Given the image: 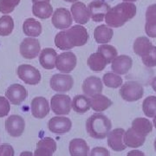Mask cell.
<instances>
[{
	"mask_svg": "<svg viewBox=\"0 0 156 156\" xmlns=\"http://www.w3.org/2000/svg\"><path fill=\"white\" fill-rule=\"evenodd\" d=\"M50 88L56 92L65 93L69 91L74 86V79L70 75L55 74L50 78Z\"/></svg>",
	"mask_w": 156,
	"mask_h": 156,
	"instance_id": "obj_8",
	"label": "cell"
},
{
	"mask_svg": "<svg viewBox=\"0 0 156 156\" xmlns=\"http://www.w3.org/2000/svg\"><path fill=\"white\" fill-rule=\"evenodd\" d=\"M30 108H31L32 115L37 119L45 118L48 115L50 110L49 101L43 96L35 97L33 100L31 101Z\"/></svg>",
	"mask_w": 156,
	"mask_h": 156,
	"instance_id": "obj_18",
	"label": "cell"
},
{
	"mask_svg": "<svg viewBox=\"0 0 156 156\" xmlns=\"http://www.w3.org/2000/svg\"><path fill=\"white\" fill-rule=\"evenodd\" d=\"M133 65V60L127 55L117 56L111 62L112 71L117 75H125L130 70Z\"/></svg>",
	"mask_w": 156,
	"mask_h": 156,
	"instance_id": "obj_19",
	"label": "cell"
},
{
	"mask_svg": "<svg viewBox=\"0 0 156 156\" xmlns=\"http://www.w3.org/2000/svg\"><path fill=\"white\" fill-rule=\"evenodd\" d=\"M145 31L147 37H156V24H145Z\"/></svg>",
	"mask_w": 156,
	"mask_h": 156,
	"instance_id": "obj_44",
	"label": "cell"
},
{
	"mask_svg": "<svg viewBox=\"0 0 156 156\" xmlns=\"http://www.w3.org/2000/svg\"><path fill=\"white\" fill-rule=\"evenodd\" d=\"M19 156H34V154H32L30 151H24V152H22Z\"/></svg>",
	"mask_w": 156,
	"mask_h": 156,
	"instance_id": "obj_46",
	"label": "cell"
},
{
	"mask_svg": "<svg viewBox=\"0 0 156 156\" xmlns=\"http://www.w3.org/2000/svg\"><path fill=\"white\" fill-rule=\"evenodd\" d=\"M51 23L58 30H65L72 25L73 17L71 12L65 8H58L53 12Z\"/></svg>",
	"mask_w": 156,
	"mask_h": 156,
	"instance_id": "obj_9",
	"label": "cell"
},
{
	"mask_svg": "<svg viewBox=\"0 0 156 156\" xmlns=\"http://www.w3.org/2000/svg\"><path fill=\"white\" fill-rule=\"evenodd\" d=\"M97 52H99L100 54H101L106 58L108 64L111 63L112 61L118 56L116 49L113 45L108 44L99 45L98 49H97Z\"/></svg>",
	"mask_w": 156,
	"mask_h": 156,
	"instance_id": "obj_34",
	"label": "cell"
},
{
	"mask_svg": "<svg viewBox=\"0 0 156 156\" xmlns=\"http://www.w3.org/2000/svg\"><path fill=\"white\" fill-rule=\"evenodd\" d=\"M69 43L73 47H81L85 45L89 41V33L87 29L81 24L73 25L65 30Z\"/></svg>",
	"mask_w": 156,
	"mask_h": 156,
	"instance_id": "obj_5",
	"label": "cell"
},
{
	"mask_svg": "<svg viewBox=\"0 0 156 156\" xmlns=\"http://www.w3.org/2000/svg\"><path fill=\"white\" fill-rule=\"evenodd\" d=\"M14 29V20L11 16L5 15L0 17V36L6 37L11 35Z\"/></svg>",
	"mask_w": 156,
	"mask_h": 156,
	"instance_id": "obj_32",
	"label": "cell"
},
{
	"mask_svg": "<svg viewBox=\"0 0 156 156\" xmlns=\"http://www.w3.org/2000/svg\"><path fill=\"white\" fill-rule=\"evenodd\" d=\"M20 54L25 59H34L41 53V45L38 39L27 37L23 39L19 47Z\"/></svg>",
	"mask_w": 156,
	"mask_h": 156,
	"instance_id": "obj_7",
	"label": "cell"
},
{
	"mask_svg": "<svg viewBox=\"0 0 156 156\" xmlns=\"http://www.w3.org/2000/svg\"><path fill=\"white\" fill-rule=\"evenodd\" d=\"M32 1V3L35 4V3H37V2H48V3H50V0H31Z\"/></svg>",
	"mask_w": 156,
	"mask_h": 156,
	"instance_id": "obj_48",
	"label": "cell"
},
{
	"mask_svg": "<svg viewBox=\"0 0 156 156\" xmlns=\"http://www.w3.org/2000/svg\"><path fill=\"white\" fill-rule=\"evenodd\" d=\"M141 61L147 67L153 68L156 66V46H152L150 50L141 56Z\"/></svg>",
	"mask_w": 156,
	"mask_h": 156,
	"instance_id": "obj_37",
	"label": "cell"
},
{
	"mask_svg": "<svg viewBox=\"0 0 156 156\" xmlns=\"http://www.w3.org/2000/svg\"><path fill=\"white\" fill-rule=\"evenodd\" d=\"M114 36V30L107 24H101L94 30L95 42L100 44H106L111 41Z\"/></svg>",
	"mask_w": 156,
	"mask_h": 156,
	"instance_id": "obj_22",
	"label": "cell"
},
{
	"mask_svg": "<svg viewBox=\"0 0 156 156\" xmlns=\"http://www.w3.org/2000/svg\"><path fill=\"white\" fill-rule=\"evenodd\" d=\"M82 88L84 95H87L88 97H93L95 95L101 94V91L103 89V84L101 78L92 76L84 80Z\"/></svg>",
	"mask_w": 156,
	"mask_h": 156,
	"instance_id": "obj_15",
	"label": "cell"
},
{
	"mask_svg": "<svg viewBox=\"0 0 156 156\" xmlns=\"http://www.w3.org/2000/svg\"><path fill=\"white\" fill-rule=\"evenodd\" d=\"M102 82L107 87L111 89H117L122 87L123 83L122 78L114 72L106 73L102 77Z\"/></svg>",
	"mask_w": 156,
	"mask_h": 156,
	"instance_id": "obj_31",
	"label": "cell"
},
{
	"mask_svg": "<svg viewBox=\"0 0 156 156\" xmlns=\"http://www.w3.org/2000/svg\"><path fill=\"white\" fill-rule=\"evenodd\" d=\"M111 121L101 113H95L89 117L86 122V130L90 137L102 140L111 131Z\"/></svg>",
	"mask_w": 156,
	"mask_h": 156,
	"instance_id": "obj_2",
	"label": "cell"
},
{
	"mask_svg": "<svg viewBox=\"0 0 156 156\" xmlns=\"http://www.w3.org/2000/svg\"><path fill=\"white\" fill-rule=\"evenodd\" d=\"M153 123H154V126L156 128V115L154 116V120H153Z\"/></svg>",
	"mask_w": 156,
	"mask_h": 156,
	"instance_id": "obj_50",
	"label": "cell"
},
{
	"mask_svg": "<svg viewBox=\"0 0 156 156\" xmlns=\"http://www.w3.org/2000/svg\"><path fill=\"white\" fill-rule=\"evenodd\" d=\"M72 108L76 113L80 115L87 113L91 108L89 98L85 95H76L72 100Z\"/></svg>",
	"mask_w": 156,
	"mask_h": 156,
	"instance_id": "obj_28",
	"label": "cell"
},
{
	"mask_svg": "<svg viewBox=\"0 0 156 156\" xmlns=\"http://www.w3.org/2000/svg\"><path fill=\"white\" fill-rule=\"evenodd\" d=\"M64 1L67 2V3H72V4L76 3V2H78V0H64Z\"/></svg>",
	"mask_w": 156,
	"mask_h": 156,
	"instance_id": "obj_49",
	"label": "cell"
},
{
	"mask_svg": "<svg viewBox=\"0 0 156 156\" xmlns=\"http://www.w3.org/2000/svg\"><path fill=\"white\" fill-rule=\"evenodd\" d=\"M57 53L52 48H45L41 50L39 56V62L41 66L45 69H53L56 67V61Z\"/></svg>",
	"mask_w": 156,
	"mask_h": 156,
	"instance_id": "obj_20",
	"label": "cell"
},
{
	"mask_svg": "<svg viewBox=\"0 0 156 156\" xmlns=\"http://www.w3.org/2000/svg\"><path fill=\"white\" fill-rule=\"evenodd\" d=\"M14 148L10 144H2L0 145V156H14Z\"/></svg>",
	"mask_w": 156,
	"mask_h": 156,
	"instance_id": "obj_42",
	"label": "cell"
},
{
	"mask_svg": "<svg viewBox=\"0 0 156 156\" xmlns=\"http://www.w3.org/2000/svg\"><path fill=\"white\" fill-rule=\"evenodd\" d=\"M152 46H153V44H152V43H151V41L148 37H139L135 39L133 48H134V53L141 57L150 50Z\"/></svg>",
	"mask_w": 156,
	"mask_h": 156,
	"instance_id": "obj_30",
	"label": "cell"
},
{
	"mask_svg": "<svg viewBox=\"0 0 156 156\" xmlns=\"http://www.w3.org/2000/svg\"><path fill=\"white\" fill-rule=\"evenodd\" d=\"M136 15V6L134 3L122 2L111 7L105 17V22L111 28H119L134 18Z\"/></svg>",
	"mask_w": 156,
	"mask_h": 156,
	"instance_id": "obj_1",
	"label": "cell"
},
{
	"mask_svg": "<svg viewBox=\"0 0 156 156\" xmlns=\"http://www.w3.org/2000/svg\"><path fill=\"white\" fill-rule=\"evenodd\" d=\"M142 110L146 116L154 118L156 115V96L150 95L144 99L142 103Z\"/></svg>",
	"mask_w": 156,
	"mask_h": 156,
	"instance_id": "obj_33",
	"label": "cell"
},
{
	"mask_svg": "<svg viewBox=\"0 0 156 156\" xmlns=\"http://www.w3.org/2000/svg\"><path fill=\"white\" fill-rule=\"evenodd\" d=\"M120 95L126 101H135L142 98L144 89L141 84L134 81H128L122 85L120 89Z\"/></svg>",
	"mask_w": 156,
	"mask_h": 156,
	"instance_id": "obj_3",
	"label": "cell"
},
{
	"mask_svg": "<svg viewBox=\"0 0 156 156\" xmlns=\"http://www.w3.org/2000/svg\"><path fill=\"white\" fill-rule=\"evenodd\" d=\"M123 2H128V3H134V2H136L137 0H122Z\"/></svg>",
	"mask_w": 156,
	"mask_h": 156,
	"instance_id": "obj_51",
	"label": "cell"
},
{
	"mask_svg": "<svg viewBox=\"0 0 156 156\" xmlns=\"http://www.w3.org/2000/svg\"><path fill=\"white\" fill-rule=\"evenodd\" d=\"M55 44L61 50H70L74 48L68 39L65 30H61L56 34L55 37Z\"/></svg>",
	"mask_w": 156,
	"mask_h": 156,
	"instance_id": "obj_35",
	"label": "cell"
},
{
	"mask_svg": "<svg viewBox=\"0 0 156 156\" xmlns=\"http://www.w3.org/2000/svg\"><path fill=\"white\" fill-rule=\"evenodd\" d=\"M110 8V5L104 0H93L88 5L90 18L95 23L103 21Z\"/></svg>",
	"mask_w": 156,
	"mask_h": 156,
	"instance_id": "obj_10",
	"label": "cell"
},
{
	"mask_svg": "<svg viewBox=\"0 0 156 156\" xmlns=\"http://www.w3.org/2000/svg\"><path fill=\"white\" fill-rule=\"evenodd\" d=\"M37 147H45L55 153L56 150V142L50 137H44L37 143Z\"/></svg>",
	"mask_w": 156,
	"mask_h": 156,
	"instance_id": "obj_38",
	"label": "cell"
},
{
	"mask_svg": "<svg viewBox=\"0 0 156 156\" xmlns=\"http://www.w3.org/2000/svg\"><path fill=\"white\" fill-rule=\"evenodd\" d=\"M42 24L37 19L30 17L23 23V31L30 37H37L42 33Z\"/></svg>",
	"mask_w": 156,
	"mask_h": 156,
	"instance_id": "obj_24",
	"label": "cell"
},
{
	"mask_svg": "<svg viewBox=\"0 0 156 156\" xmlns=\"http://www.w3.org/2000/svg\"><path fill=\"white\" fill-rule=\"evenodd\" d=\"M27 90L21 84L15 83L6 89L5 97L14 105H20L27 98Z\"/></svg>",
	"mask_w": 156,
	"mask_h": 156,
	"instance_id": "obj_14",
	"label": "cell"
},
{
	"mask_svg": "<svg viewBox=\"0 0 156 156\" xmlns=\"http://www.w3.org/2000/svg\"><path fill=\"white\" fill-rule=\"evenodd\" d=\"M50 108L57 115H66L72 108V100L68 95L56 94L51 97Z\"/></svg>",
	"mask_w": 156,
	"mask_h": 156,
	"instance_id": "obj_4",
	"label": "cell"
},
{
	"mask_svg": "<svg viewBox=\"0 0 156 156\" xmlns=\"http://www.w3.org/2000/svg\"><path fill=\"white\" fill-rule=\"evenodd\" d=\"M89 101H90V108L94 111L98 112V113L105 111L113 103L108 97L101 94L90 97Z\"/></svg>",
	"mask_w": 156,
	"mask_h": 156,
	"instance_id": "obj_26",
	"label": "cell"
},
{
	"mask_svg": "<svg viewBox=\"0 0 156 156\" xmlns=\"http://www.w3.org/2000/svg\"><path fill=\"white\" fill-rule=\"evenodd\" d=\"M10 110H11V105L9 100L6 97L0 96V117L8 115Z\"/></svg>",
	"mask_w": 156,
	"mask_h": 156,
	"instance_id": "obj_40",
	"label": "cell"
},
{
	"mask_svg": "<svg viewBox=\"0 0 156 156\" xmlns=\"http://www.w3.org/2000/svg\"><path fill=\"white\" fill-rule=\"evenodd\" d=\"M154 149H155V151H156V139H155V140H154Z\"/></svg>",
	"mask_w": 156,
	"mask_h": 156,
	"instance_id": "obj_52",
	"label": "cell"
},
{
	"mask_svg": "<svg viewBox=\"0 0 156 156\" xmlns=\"http://www.w3.org/2000/svg\"><path fill=\"white\" fill-rule=\"evenodd\" d=\"M69 151L71 156H89V147L87 141L81 138L72 139L69 145Z\"/></svg>",
	"mask_w": 156,
	"mask_h": 156,
	"instance_id": "obj_21",
	"label": "cell"
},
{
	"mask_svg": "<svg viewBox=\"0 0 156 156\" xmlns=\"http://www.w3.org/2000/svg\"><path fill=\"white\" fill-rule=\"evenodd\" d=\"M5 129L12 137H19L25 129V122L23 118L17 115H12L5 121Z\"/></svg>",
	"mask_w": 156,
	"mask_h": 156,
	"instance_id": "obj_13",
	"label": "cell"
},
{
	"mask_svg": "<svg viewBox=\"0 0 156 156\" xmlns=\"http://www.w3.org/2000/svg\"><path fill=\"white\" fill-rule=\"evenodd\" d=\"M127 156H145V155H144L143 152L134 149V150H132V151H130V152H128V154H127Z\"/></svg>",
	"mask_w": 156,
	"mask_h": 156,
	"instance_id": "obj_45",
	"label": "cell"
},
{
	"mask_svg": "<svg viewBox=\"0 0 156 156\" xmlns=\"http://www.w3.org/2000/svg\"><path fill=\"white\" fill-rule=\"evenodd\" d=\"M48 128L53 134L62 135L70 131L72 128V122L68 117L58 115L50 119L48 122Z\"/></svg>",
	"mask_w": 156,
	"mask_h": 156,
	"instance_id": "obj_12",
	"label": "cell"
},
{
	"mask_svg": "<svg viewBox=\"0 0 156 156\" xmlns=\"http://www.w3.org/2000/svg\"><path fill=\"white\" fill-rule=\"evenodd\" d=\"M125 134V130L123 128H115L108 134V145L112 150L115 152H122L127 148L125 145L123 136Z\"/></svg>",
	"mask_w": 156,
	"mask_h": 156,
	"instance_id": "obj_16",
	"label": "cell"
},
{
	"mask_svg": "<svg viewBox=\"0 0 156 156\" xmlns=\"http://www.w3.org/2000/svg\"><path fill=\"white\" fill-rule=\"evenodd\" d=\"M146 23L156 24V4H153L147 7L146 11Z\"/></svg>",
	"mask_w": 156,
	"mask_h": 156,
	"instance_id": "obj_39",
	"label": "cell"
},
{
	"mask_svg": "<svg viewBox=\"0 0 156 156\" xmlns=\"http://www.w3.org/2000/svg\"><path fill=\"white\" fill-rule=\"evenodd\" d=\"M132 128L137 134L146 137L147 134H149V133L152 132L153 125L150 121L147 120V118L139 117V118H135L133 121Z\"/></svg>",
	"mask_w": 156,
	"mask_h": 156,
	"instance_id": "obj_29",
	"label": "cell"
},
{
	"mask_svg": "<svg viewBox=\"0 0 156 156\" xmlns=\"http://www.w3.org/2000/svg\"><path fill=\"white\" fill-rule=\"evenodd\" d=\"M70 12L73 20L77 24L83 25L89 23L90 19L89 9L83 2H76L70 7Z\"/></svg>",
	"mask_w": 156,
	"mask_h": 156,
	"instance_id": "obj_17",
	"label": "cell"
},
{
	"mask_svg": "<svg viewBox=\"0 0 156 156\" xmlns=\"http://www.w3.org/2000/svg\"><path fill=\"white\" fill-rule=\"evenodd\" d=\"M151 85H152V88H153V89H154V90L156 92V76L155 77H154L153 81H152V83H151Z\"/></svg>",
	"mask_w": 156,
	"mask_h": 156,
	"instance_id": "obj_47",
	"label": "cell"
},
{
	"mask_svg": "<svg viewBox=\"0 0 156 156\" xmlns=\"http://www.w3.org/2000/svg\"><path fill=\"white\" fill-rule=\"evenodd\" d=\"M108 61L106 58L100 54L99 52H95L91 54L88 58V65L89 69L94 72L102 71L108 65Z\"/></svg>",
	"mask_w": 156,
	"mask_h": 156,
	"instance_id": "obj_27",
	"label": "cell"
},
{
	"mask_svg": "<svg viewBox=\"0 0 156 156\" xmlns=\"http://www.w3.org/2000/svg\"><path fill=\"white\" fill-rule=\"evenodd\" d=\"M17 73L18 77L24 83L29 85H37L41 81V73L37 68L30 64H21L17 67Z\"/></svg>",
	"mask_w": 156,
	"mask_h": 156,
	"instance_id": "obj_6",
	"label": "cell"
},
{
	"mask_svg": "<svg viewBox=\"0 0 156 156\" xmlns=\"http://www.w3.org/2000/svg\"><path fill=\"white\" fill-rule=\"evenodd\" d=\"M53 152L45 147H37L34 152V156H53Z\"/></svg>",
	"mask_w": 156,
	"mask_h": 156,
	"instance_id": "obj_43",
	"label": "cell"
},
{
	"mask_svg": "<svg viewBox=\"0 0 156 156\" xmlns=\"http://www.w3.org/2000/svg\"><path fill=\"white\" fill-rule=\"evenodd\" d=\"M20 3V0H0V12L7 15L15 10Z\"/></svg>",
	"mask_w": 156,
	"mask_h": 156,
	"instance_id": "obj_36",
	"label": "cell"
},
{
	"mask_svg": "<svg viewBox=\"0 0 156 156\" xmlns=\"http://www.w3.org/2000/svg\"><path fill=\"white\" fill-rule=\"evenodd\" d=\"M89 156H110V153L106 147H95L90 151Z\"/></svg>",
	"mask_w": 156,
	"mask_h": 156,
	"instance_id": "obj_41",
	"label": "cell"
},
{
	"mask_svg": "<svg viewBox=\"0 0 156 156\" xmlns=\"http://www.w3.org/2000/svg\"><path fill=\"white\" fill-rule=\"evenodd\" d=\"M123 140H124L125 145L128 147L137 148L145 143L146 137L137 134L133 128H128L127 131H125Z\"/></svg>",
	"mask_w": 156,
	"mask_h": 156,
	"instance_id": "obj_23",
	"label": "cell"
},
{
	"mask_svg": "<svg viewBox=\"0 0 156 156\" xmlns=\"http://www.w3.org/2000/svg\"><path fill=\"white\" fill-rule=\"evenodd\" d=\"M32 13L41 19H48L53 15V7L48 2H37L32 5Z\"/></svg>",
	"mask_w": 156,
	"mask_h": 156,
	"instance_id": "obj_25",
	"label": "cell"
},
{
	"mask_svg": "<svg viewBox=\"0 0 156 156\" xmlns=\"http://www.w3.org/2000/svg\"><path fill=\"white\" fill-rule=\"evenodd\" d=\"M77 58L71 51L62 52L56 57V68L62 73H69L76 66Z\"/></svg>",
	"mask_w": 156,
	"mask_h": 156,
	"instance_id": "obj_11",
	"label": "cell"
}]
</instances>
